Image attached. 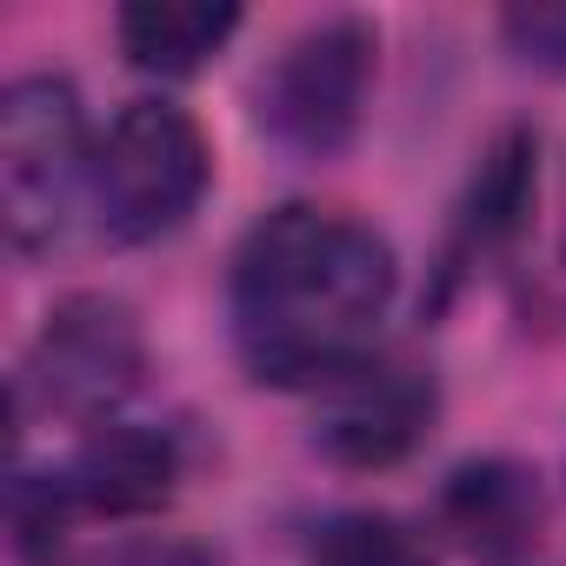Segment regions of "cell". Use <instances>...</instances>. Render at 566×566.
Instances as JSON below:
<instances>
[{"instance_id": "cell-4", "label": "cell", "mask_w": 566, "mask_h": 566, "mask_svg": "<svg viewBox=\"0 0 566 566\" xmlns=\"http://www.w3.org/2000/svg\"><path fill=\"white\" fill-rule=\"evenodd\" d=\"M380 74V34L360 14H334L314 21L307 34H294L273 54V67L260 74V127L273 147H287L301 160H334L354 147L360 120H367V94Z\"/></svg>"}, {"instance_id": "cell-3", "label": "cell", "mask_w": 566, "mask_h": 566, "mask_svg": "<svg viewBox=\"0 0 566 566\" xmlns=\"http://www.w3.org/2000/svg\"><path fill=\"white\" fill-rule=\"evenodd\" d=\"M207 180H213V154L187 107L134 101L94 140V213L101 233L120 247L187 227L193 207L207 200Z\"/></svg>"}, {"instance_id": "cell-12", "label": "cell", "mask_w": 566, "mask_h": 566, "mask_svg": "<svg viewBox=\"0 0 566 566\" xmlns=\"http://www.w3.org/2000/svg\"><path fill=\"white\" fill-rule=\"evenodd\" d=\"M500 34L526 67L566 74V0H520V8L500 14Z\"/></svg>"}, {"instance_id": "cell-6", "label": "cell", "mask_w": 566, "mask_h": 566, "mask_svg": "<svg viewBox=\"0 0 566 566\" xmlns=\"http://www.w3.org/2000/svg\"><path fill=\"white\" fill-rule=\"evenodd\" d=\"M440 413L433 374L407 360H360L321 400V447L340 467H394L407 460Z\"/></svg>"}, {"instance_id": "cell-9", "label": "cell", "mask_w": 566, "mask_h": 566, "mask_svg": "<svg viewBox=\"0 0 566 566\" xmlns=\"http://www.w3.org/2000/svg\"><path fill=\"white\" fill-rule=\"evenodd\" d=\"M440 520L460 546L500 559V553H520L539 526V486L526 467L513 460H473L447 480L440 493Z\"/></svg>"}, {"instance_id": "cell-11", "label": "cell", "mask_w": 566, "mask_h": 566, "mask_svg": "<svg viewBox=\"0 0 566 566\" xmlns=\"http://www.w3.org/2000/svg\"><path fill=\"white\" fill-rule=\"evenodd\" d=\"M307 566H433V546L394 513H334L314 526Z\"/></svg>"}, {"instance_id": "cell-8", "label": "cell", "mask_w": 566, "mask_h": 566, "mask_svg": "<svg viewBox=\"0 0 566 566\" xmlns=\"http://www.w3.org/2000/svg\"><path fill=\"white\" fill-rule=\"evenodd\" d=\"M114 34L140 74L187 81L240 34V8L233 0H134V8H120Z\"/></svg>"}, {"instance_id": "cell-5", "label": "cell", "mask_w": 566, "mask_h": 566, "mask_svg": "<svg viewBox=\"0 0 566 566\" xmlns=\"http://www.w3.org/2000/svg\"><path fill=\"white\" fill-rule=\"evenodd\" d=\"M140 374H147L140 321L107 294H74L48 314L28 354L21 394H41L48 413H67V420H107L140 387Z\"/></svg>"}, {"instance_id": "cell-2", "label": "cell", "mask_w": 566, "mask_h": 566, "mask_svg": "<svg viewBox=\"0 0 566 566\" xmlns=\"http://www.w3.org/2000/svg\"><path fill=\"white\" fill-rule=\"evenodd\" d=\"M94 200V140L81 94L54 74H28L0 94V227L14 253H54Z\"/></svg>"}, {"instance_id": "cell-10", "label": "cell", "mask_w": 566, "mask_h": 566, "mask_svg": "<svg viewBox=\"0 0 566 566\" xmlns=\"http://www.w3.org/2000/svg\"><path fill=\"white\" fill-rule=\"evenodd\" d=\"M533 193H539V140H533L526 127H513V134H500V140L486 147V160H480V174H473V187H467L460 240H467L473 253L506 247V240L526 227Z\"/></svg>"}, {"instance_id": "cell-7", "label": "cell", "mask_w": 566, "mask_h": 566, "mask_svg": "<svg viewBox=\"0 0 566 566\" xmlns=\"http://www.w3.org/2000/svg\"><path fill=\"white\" fill-rule=\"evenodd\" d=\"M54 480H61V493H67L74 513H114V520H127V513L167 506V493L180 480V453H174V440L160 427H120L114 420Z\"/></svg>"}, {"instance_id": "cell-13", "label": "cell", "mask_w": 566, "mask_h": 566, "mask_svg": "<svg viewBox=\"0 0 566 566\" xmlns=\"http://www.w3.org/2000/svg\"><path fill=\"white\" fill-rule=\"evenodd\" d=\"M101 566H213V559L200 546H187V539H140V546H120Z\"/></svg>"}, {"instance_id": "cell-1", "label": "cell", "mask_w": 566, "mask_h": 566, "mask_svg": "<svg viewBox=\"0 0 566 566\" xmlns=\"http://www.w3.org/2000/svg\"><path fill=\"white\" fill-rule=\"evenodd\" d=\"M400 294L394 247L327 207H273L233 253V347L266 387H334Z\"/></svg>"}]
</instances>
